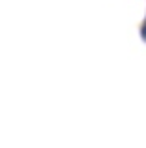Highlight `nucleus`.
I'll use <instances>...</instances> for the list:
<instances>
[{"label": "nucleus", "mask_w": 146, "mask_h": 148, "mask_svg": "<svg viewBox=\"0 0 146 148\" xmlns=\"http://www.w3.org/2000/svg\"><path fill=\"white\" fill-rule=\"evenodd\" d=\"M141 36H143V40L146 41V19H144V23H143V28H141Z\"/></svg>", "instance_id": "obj_1"}]
</instances>
